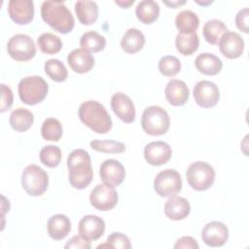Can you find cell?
<instances>
[{"mask_svg":"<svg viewBox=\"0 0 249 249\" xmlns=\"http://www.w3.org/2000/svg\"><path fill=\"white\" fill-rule=\"evenodd\" d=\"M94 57L84 49H75L69 53L67 62L70 68L79 74L89 72L94 66Z\"/></svg>","mask_w":249,"mask_h":249,"instance_id":"obj_20","label":"cell"},{"mask_svg":"<svg viewBox=\"0 0 249 249\" xmlns=\"http://www.w3.org/2000/svg\"><path fill=\"white\" fill-rule=\"evenodd\" d=\"M80 46L89 53H98L104 50L106 39L96 31L90 30L84 33L80 39Z\"/></svg>","mask_w":249,"mask_h":249,"instance_id":"obj_31","label":"cell"},{"mask_svg":"<svg viewBox=\"0 0 249 249\" xmlns=\"http://www.w3.org/2000/svg\"><path fill=\"white\" fill-rule=\"evenodd\" d=\"M111 108L124 123L131 124L135 120V107L129 96L123 92H116L111 97Z\"/></svg>","mask_w":249,"mask_h":249,"instance_id":"obj_15","label":"cell"},{"mask_svg":"<svg viewBox=\"0 0 249 249\" xmlns=\"http://www.w3.org/2000/svg\"><path fill=\"white\" fill-rule=\"evenodd\" d=\"M41 162L48 167H56L61 160V150L54 145H47L43 147L39 154Z\"/></svg>","mask_w":249,"mask_h":249,"instance_id":"obj_35","label":"cell"},{"mask_svg":"<svg viewBox=\"0 0 249 249\" xmlns=\"http://www.w3.org/2000/svg\"><path fill=\"white\" fill-rule=\"evenodd\" d=\"M175 249H197L199 248L198 243L192 236H182L174 244Z\"/></svg>","mask_w":249,"mask_h":249,"instance_id":"obj_42","label":"cell"},{"mask_svg":"<svg viewBox=\"0 0 249 249\" xmlns=\"http://www.w3.org/2000/svg\"><path fill=\"white\" fill-rule=\"evenodd\" d=\"M41 17L53 29L62 34L71 32L75 25L71 12L61 1H44L41 6Z\"/></svg>","mask_w":249,"mask_h":249,"instance_id":"obj_2","label":"cell"},{"mask_svg":"<svg viewBox=\"0 0 249 249\" xmlns=\"http://www.w3.org/2000/svg\"><path fill=\"white\" fill-rule=\"evenodd\" d=\"M175 46L177 51L183 55L193 54L199 46V39L196 32L190 34L178 33L175 39Z\"/></svg>","mask_w":249,"mask_h":249,"instance_id":"obj_30","label":"cell"},{"mask_svg":"<svg viewBox=\"0 0 249 249\" xmlns=\"http://www.w3.org/2000/svg\"><path fill=\"white\" fill-rule=\"evenodd\" d=\"M37 44L41 52L46 54L57 53L62 48L61 39L50 32L41 34L37 39Z\"/></svg>","mask_w":249,"mask_h":249,"instance_id":"obj_32","label":"cell"},{"mask_svg":"<svg viewBox=\"0 0 249 249\" xmlns=\"http://www.w3.org/2000/svg\"><path fill=\"white\" fill-rule=\"evenodd\" d=\"M75 13L82 24L90 25L98 18V6L93 1L80 0L75 3Z\"/></svg>","mask_w":249,"mask_h":249,"instance_id":"obj_25","label":"cell"},{"mask_svg":"<svg viewBox=\"0 0 249 249\" xmlns=\"http://www.w3.org/2000/svg\"><path fill=\"white\" fill-rule=\"evenodd\" d=\"M81 122L96 133H107L112 128V119L105 107L95 101L83 102L78 111Z\"/></svg>","mask_w":249,"mask_h":249,"instance_id":"obj_3","label":"cell"},{"mask_svg":"<svg viewBox=\"0 0 249 249\" xmlns=\"http://www.w3.org/2000/svg\"><path fill=\"white\" fill-rule=\"evenodd\" d=\"M44 69L46 74L54 82L61 83L64 82L68 77V71L64 64L56 59V58H51L48 59L45 62Z\"/></svg>","mask_w":249,"mask_h":249,"instance_id":"obj_34","label":"cell"},{"mask_svg":"<svg viewBox=\"0 0 249 249\" xmlns=\"http://www.w3.org/2000/svg\"><path fill=\"white\" fill-rule=\"evenodd\" d=\"M13 101L14 95L12 89L8 86L1 84V113L9 110L13 105Z\"/></svg>","mask_w":249,"mask_h":249,"instance_id":"obj_39","label":"cell"},{"mask_svg":"<svg viewBox=\"0 0 249 249\" xmlns=\"http://www.w3.org/2000/svg\"><path fill=\"white\" fill-rule=\"evenodd\" d=\"M67 167L69 183L74 189L83 190L90 184L93 171L90 156L87 151L83 149L73 150L67 158Z\"/></svg>","mask_w":249,"mask_h":249,"instance_id":"obj_1","label":"cell"},{"mask_svg":"<svg viewBox=\"0 0 249 249\" xmlns=\"http://www.w3.org/2000/svg\"><path fill=\"white\" fill-rule=\"evenodd\" d=\"M106 242L110 248H131V243L129 238L122 232H112L108 237Z\"/></svg>","mask_w":249,"mask_h":249,"instance_id":"obj_38","label":"cell"},{"mask_svg":"<svg viewBox=\"0 0 249 249\" xmlns=\"http://www.w3.org/2000/svg\"><path fill=\"white\" fill-rule=\"evenodd\" d=\"M228 31L226 24L220 19H210L206 21L202 28L203 37L211 45H217L220 38Z\"/></svg>","mask_w":249,"mask_h":249,"instance_id":"obj_29","label":"cell"},{"mask_svg":"<svg viewBox=\"0 0 249 249\" xmlns=\"http://www.w3.org/2000/svg\"><path fill=\"white\" fill-rule=\"evenodd\" d=\"M48 233L54 240L65 238L71 231V222L64 214H55L49 218L47 223Z\"/></svg>","mask_w":249,"mask_h":249,"instance_id":"obj_22","label":"cell"},{"mask_svg":"<svg viewBox=\"0 0 249 249\" xmlns=\"http://www.w3.org/2000/svg\"><path fill=\"white\" fill-rule=\"evenodd\" d=\"M191 212L189 201L182 196H172L164 204V214L171 220L179 221L185 219Z\"/></svg>","mask_w":249,"mask_h":249,"instance_id":"obj_21","label":"cell"},{"mask_svg":"<svg viewBox=\"0 0 249 249\" xmlns=\"http://www.w3.org/2000/svg\"><path fill=\"white\" fill-rule=\"evenodd\" d=\"M20 100L27 105L42 102L49 91L48 83L40 76H27L22 78L18 86Z\"/></svg>","mask_w":249,"mask_h":249,"instance_id":"obj_4","label":"cell"},{"mask_svg":"<svg viewBox=\"0 0 249 249\" xmlns=\"http://www.w3.org/2000/svg\"><path fill=\"white\" fill-rule=\"evenodd\" d=\"M9 55L18 61H27L36 54L34 41L25 34H16L10 38L7 44Z\"/></svg>","mask_w":249,"mask_h":249,"instance_id":"obj_9","label":"cell"},{"mask_svg":"<svg viewBox=\"0 0 249 249\" xmlns=\"http://www.w3.org/2000/svg\"><path fill=\"white\" fill-rule=\"evenodd\" d=\"M201 238L210 247H221L229 238V230L224 223L212 221L207 223L202 229Z\"/></svg>","mask_w":249,"mask_h":249,"instance_id":"obj_12","label":"cell"},{"mask_svg":"<svg viewBox=\"0 0 249 249\" xmlns=\"http://www.w3.org/2000/svg\"><path fill=\"white\" fill-rule=\"evenodd\" d=\"M8 13L17 24H27L34 18V3L32 0H10Z\"/></svg>","mask_w":249,"mask_h":249,"instance_id":"obj_17","label":"cell"},{"mask_svg":"<svg viewBox=\"0 0 249 249\" xmlns=\"http://www.w3.org/2000/svg\"><path fill=\"white\" fill-rule=\"evenodd\" d=\"M193 94L196 103L202 108H212L220 99L219 88L213 82L206 80L196 83Z\"/></svg>","mask_w":249,"mask_h":249,"instance_id":"obj_11","label":"cell"},{"mask_svg":"<svg viewBox=\"0 0 249 249\" xmlns=\"http://www.w3.org/2000/svg\"><path fill=\"white\" fill-rule=\"evenodd\" d=\"M154 189L156 193L162 197L175 196L182 189L181 175L175 169H164L156 176L154 180Z\"/></svg>","mask_w":249,"mask_h":249,"instance_id":"obj_8","label":"cell"},{"mask_svg":"<svg viewBox=\"0 0 249 249\" xmlns=\"http://www.w3.org/2000/svg\"><path fill=\"white\" fill-rule=\"evenodd\" d=\"M171 147L163 141L150 142L144 148V158L146 161L154 166L166 163L171 159Z\"/></svg>","mask_w":249,"mask_h":249,"instance_id":"obj_13","label":"cell"},{"mask_svg":"<svg viewBox=\"0 0 249 249\" xmlns=\"http://www.w3.org/2000/svg\"><path fill=\"white\" fill-rule=\"evenodd\" d=\"M78 231L85 239L89 241L97 240L105 231V222L96 215H86L80 220Z\"/></svg>","mask_w":249,"mask_h":249,"instance_id":"obj_16","label":"cell"},{"mask_svg":"<svg viewBox=\"0 0 249 249\" xmlns=\"http://www.w3.org/2000/svg\"><path fill=\"white\" fill-rule=\"evenodd\" d=\"M186 177L189 185L196 191L209 189L215 181V170L205 161H195L187 169Z\"/></svg>","mask_w":249,"mask_h":249,"instance_id":"obj_7","label":"cell"},{"mask_svg":"<svg viewBox=\"0 0 249 249\" xmlns=\"http://www.w3.org/2000/svg\"><path fill=\"white\" fill-rule=\"evenodd\" d=\"M135 15L141 22L151 24L156 21L160 16V6L153 0L140 1L136 6Z\"/></svg>","mask_w":249,"mask_h":249,"instance_id":"obj_26","label":"cell"},{"mask_svg":"<svg viewBox=\"0 0 249 249\" xmlns=\"http://www.w3.org/2000/svg\"><path fill=\"white\" fill-rule=\"evenodd\" d=\"M99 175L103 182L112 186H119L125 178V169L119 160L109 159L101 163Z\"/></svg>","mask_w":249,"mask_h":249,"instance_id":"obj_18","label":"cell"},{"mask_svg":"<svg viewBox=\"0 0 249 249\" xmlns=\"http://www.w3.org/2000/svg\"><path fill=\"white\" fill-rule=\"evenodd\" d=\"M34 122V116L31 111L25 108H18L14 110L9 118L10 125L18 132H24L31 127Z\"/></svg>","mask_w":249,"mask_h":249,"instance_id":"obj_27","label":"cell"},{"mask_svg":"<svg viewBox=\"0 0 249 249\" xmlns=\"http://www.w3.org/2000/svg\"><path fill=\"white\" fill-rule=\"evenodd\" d=\"M90 241L85 239L81 235H74L71 237L67 243L65 244L64 248H75V249H89L91 247Z\"/></svg>","mask_w":249,"mask_h":249,"instance_id":"obj_41","label":"cell"},{"mask_svg":"<svg viewBox=\"0 0 249 249\" xmlns=\"http://www.w3.org/2000/svg\"><path fill=\"white\" fill-rule=\"evenodd\" d=\"M218 46L222 54L229 58L234 59L243 53L244 41L241 36L233 31H227L222 35L218 42Z\"/></svg>","mask_w":249,"mask_h":249,"instance_id":"obj_14","label":"cell"},{"mask_svg":"<svg viewBox=\"0 0 249 249\" xmlns=\"http://www.w3.org/2000/svg\"><path fill=\"white\" fill-rule=\"evenodd\" d=\"M21 186L29 196H39L48 189L49 176L40 166L29 164L21 173Z\"/></svg>","mask_w":249,"mask_h":249,"instance_id":"obj_6","label":"cell"},{"mask_svg":"<svg viewBox=\"0 0 249 249\" xmlns=\"http://www.w3.org/2000/svg\"><path fill=\"white\" fill-rule=\"evenodd\" d=\"M118 193L114 186L108 183L96 185L89 195L90 204L100 211H109L118 203Z\"/></svg>","mask_w":249,"mask_h":249,"instance_id":"obj_10","label":"cell"},{"mask_svg":"<svg viewBox=\"0 0 249 249\" xmlns=\"http://www.w3.org/2000/svg\"><path fill=\"white\" fill-rule=\"evenodd\" d=\"M163 3L165 5H167L168 7L175 9L181 5H184L186 3V1H163Z\"/></svg>","mask_w":249,"mask_h":249,"instance_id":"obj_43","label":"cell"},{"mask_svg":"<svg viewBox=\"0 0 249 249\" xmlns=\"http://www.w3.org/2000/svg\"><path fill=\"white\" fill-rule=\"evenodd\" d=\"M248 17H249V10L248 8H243L238 11L235 16V24L237 28L244 32L248 33Z\"/></svg>","mask_w":249,"mask_h":249,"instance_id":"obj_40","label":"cell"},{"mask_svg":"<svg viewBox=\"0 0 249 249\" xmlns=\"http://www.w3.org/2000/svg\"><path fill=\"white\" fill-rule=\"evenodd\" d=\"M196 3H197V4H200V5L205 6V5H209V4H211V3H212V1H207V2H198V1H196Z\"/></svg>","mask_w":249,"mask_h":249,"instance_id":"obj_45","label":"cell"},{"mask_svg":"<svg viewBox=\"0 0 249 249\" xmlns=\"http://www.w3.org/2000/svg\"><path fill=\"white\" fill-rule=\"evenodd\" d=\"M145 41V36L139 29L129 28L121 39V47L127 53H135L143 49Z\"/></svg>","mask_w":249,"mask_h":249,"instance_id":"obj_24","label":"cell"},{"mask_svg":"<svg viewBox=\"0 0 249 249\" xmlns=\"http://www.w3.org/2000/svg\"><path fill=\"white\" fill-rule=\"evenodd\" d=\"M195 66L198 72L204 75L214 76L221 71L223 62L213 53H202L198 54L195 59Z\"/></svg>","mask_w":249,"mask_h":249,"instance_id":"obj_23","label":"cell"},{"mask_svg":"<svg viewBox=\"0 0 249 249\" xmlns=\"http://www.w3.org/2000/svg\"><path fill=\"white\" fill-rule=\"evenodd\" d=\"M181 70V62L174 55H165L159 61V71L166 77H173Z\"/></svg>","mask_w":249,"mask_h":249,"instance_id":"obj_37","label":"cell"},{"mask_svg":"<svg viewBox=\"0 0 249 249\" xmlns=\"http://www.w3.org/2000/svg\"><path fill=\"white\" fill-rule=\"evenodd\" d=\"M115 3L119 6H121L122 8H128L130 5H132L134 3V0H128V1H118V0H116Z\"/></svg>","mask_w":249,"mask_h":249,"instance_id":"obj_44","label":"cell"},{"mask_svg":"<svg viewBox=\"0 0 249 249\" xmlns=\"http://www.w3.org/2000/svg\"><path fill=\"white\" fill-rule=\"evenodd\" d=\"M141 125L143 130L149 135H162L169 129L170 118L163 108L156 105L149 106L142 114Z\"/></svg>","mask_w":249,"mask_h":249,"instance_id":"obj_5","label":"cell"},{"mask_svg":"<svg viewBox=\"0 0 249 249\" xmlns=\"http://www.w3.org/2000/svg\"><path fill=\"white\" fill-rule=\"evenodd\" d=\"M91 149L108 154H121L125 151V145L123 142L115 140H92L89 143Z\"/></svg>","mask_w":249,"mask_h":249,"instance_id":"obj_36","label":"cell"},{"mask_svg":"<svg viewBox=\"0 0 249 249\" xmlns=\"http://www.w3.org/2000/svg\"><path fill=\"white\" fill-rule=\"evenodd\" d=\"M165 98L172 106H183L189 99L190 90L184 81L170 80L164 89Z\"/></svg>","mask_w":249,"mask_h":249,"instance_id":"obj_19","label":"cell"},{"mask_svg":"<svg viewBox=\"0 0 249 249\" xmlns=\"http://www.w3.org/2000/svg\"><path fill=\"white\" fill-rule=\"evenodd\" d=\"M63 133L61 123L54 118H48L41 127L42 137L47 141H58Z\"/></svg>","mask_w":249,"mask_h":249,"instance_id":"obj_33","label":"cell"},{"mask_svg":"<svg viewBox=\"0 0 249 249\" xmlns=\"http://www.w3.org/2000/svg\"><path fill=\"white\" fill-rule=\"evenodd\" d=\"M175 25L179 30V33H194L199 25V18L195 12L191 10H183L176 16Z\"/></svg>","mask_w":249,"mask_h":249,"instance_id":"obj_28","label":"cell"}]
</instances>
